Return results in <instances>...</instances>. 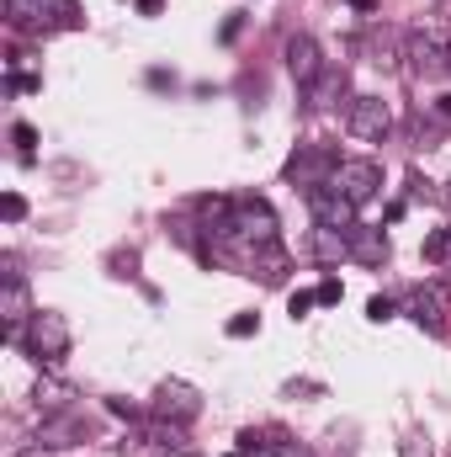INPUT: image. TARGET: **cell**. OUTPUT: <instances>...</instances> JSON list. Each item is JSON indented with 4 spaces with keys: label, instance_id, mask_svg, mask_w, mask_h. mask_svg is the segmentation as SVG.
<instances>
[{
    "label": "cell",
    "instance_id": "obj_4",
    "mask_svg": "<svg viewBox=\"0 0 451 457\" xmlns=\"http://www.w3.org/2000/svg\"><path fill=\"white\" fill-rule=\"evenodd\" d=\"M377 187H382V165L377 160H340L335 165V192H345L356 208L366 197H377Z\"/></svg>",
    "mask_w": 451,
    "mask_h": 457
},
{
    "label": "cell",
    "instance_id": "obj_20",
    "mask_svg": "<svg viewBox=\"0 0 451 457\" xmlns=\"http://www.w3.org/2000/svg\"><path fill=\"white\" fill-rule=\"evenodd\" d=\"M441 112H447V117H451V96H441Z\"/></svg>",
    "mask_w": 451,
    "mask_h": 457
},
{
    "label": "cell",
    "instance_id": "obj_12",
    "mask_svg": "<svg viewBox=\"0 0 451 457\" xmlns=\"http://www.w3.org/2000/svg\"><path fill=\"white\" fill-rule=\"evenodd\" d=\"M11 138H16V149H21V154H32V144H37V133H32L27 122H16V128H11Z\"/></svg>",
    "mask_w": 451,
    "mask_h": 457
},
{
    "label": "cell",
    "instance_id": "obj_19",
    "mask_svg": "<svg viewBox=\"0 0 451 457\" xmlns=\"http://www.w3.org/2000/svg\"><path fill=\"white\" fill-rule=\"evenodd\" d=\"M16 457H53V453H43V447H27V453H16Z\"/></svg>",
    "mask_w": 451,
    "mask_h": 457
},
{
    "label": "cell",
    "instance_id": "obj_1",
    "mask_svg": "<svg viewBox=\"0 0 451 457\" xmlns=\"http://www.w3.org/2000/svg\"><path fill=\"white\" fill-rule=\"evenodd\" d=\"M218 239L224 245H239V250H266V245H276V213L266 208V203H234V213H228V224H218Z\"/></svg>",
    "mask_w": 451,
    "mask_h": 457
},
{
    "label": "cell",
    "instance_id": "obj_14",
    "mask_svg": "<svg viewBox=\"0 0 451 457\" xmlns=\"http://www.w3.org/2000/svg\"><path fill=\"white\" fill-rule=\"evenodd\" d=\"M0 213H5V219H11V224H16V219H27V203H21V197H16V192H11V197H5V203H0Z\"/></svg>",
    "mask_w": 451,
    "mask_h": 457
},
{
    "label": "cell",
    "instance_id": "obj_11",
    "mask_svg": "<svg viewBox=\"0 0 451 457\" xmlns=\"http://www.w3.org/2000/svg\"><path fill=\"white\" fill-rule=\"evenodd\" d=\"M250 266L260 271V282H282V277H287V250H282V245H266V250L250 255Z\"/></svg>",
    "mask_w": 451,
    "mask_h": 457
},
{
    "label": "cell",
    "instance_id": "obj_8",
    "mask_svg": "<svg viewBox=\"0 0 451 457\" xmlns=\"http://www.w3.org/2000/svg\"><path fill=\"white\" fill-rule=\"evenodd\" d=\"M345 122H350V133H356V138H382V133H388V122H393V112H388V102H382V96H356Z\"/></svg>",
    "mask_w": 451,
    "mask_h": 457
},
{
    "label": "cell",
    "instance_id": "obj_21",
    "mask_svg": "<svg viewBox=\"0 0 451 457\" xmlns=\"http://www.w3.org/2000/svg\"><path fill=\"white\" fill-rule=\"evenodd\" d=\"M154 5H160V0H144V11H154Z\"/></svg>",
    "mask_w": 451,
    "mask_h": 457
},
{
    "label": "cell",
    "instance_id": "obj_9",
    "mask_svg": "<svg viewBox=\"0 0 451 457\" xmlns=\"http://www.w3.org/2000/svg\"><path fill=\"white\" fill-rule=\"evenodd\" d=\"M409 59L420 75H451V43L430 37V32H414L409 37Z\"/></svg>",
    "mask_w": 451,
    "mask_h": 457
},
{
    "label": "cell",
    "instance_id": "obj_13",
    "mask_svg": "<svg viewBox=\"0 0 451 457\" xmlns=\"http://www.w3.org/2000/svg\"><path fill=\"white\" fill-rule=\"evenodd\" d=\"M228 336H234V341L255 336V314H239V320H228Z\"/></svg>",
    "mask_w": 451,
    "mask_h": 457
},
{
    "label": "cell",
    "instance_id": "obj_7",
    "mask_svg": "<svg viewBox=\"0 0 451 457\" xmlns=\"http://www.w3.org/2000/svg\"><path fill=\"white\" fill-rule=\"evenodd\" d=\"M197 410H202V399H197L192 383H165L160 399H154V415H160V420H176V426L197 420Z\"/></svg>",
    "mask_w": 451,
    "mask_h": 457
},
{
    "label": "cell",
    "instance_id": "obj_5",
    "mask_svg": "<svg viewBox=\"0 0 451 457\" xmlns=\"http://www.w3.org/2000/svg\"><path fill=\"white\" fill-rule=\"evenodd\" d=\"M308 208L324 228H356V203L335 187H308Z\"/></svg>",
    "mask_w": 451,
    "mask_h": 457
},
{
    "label": "cell",
    "instance_id": "obj_2",
    "mask_svg": "<svg viewBox=\"0 0 451 457\" xmlns=\"http://www.w3.org/2000/svg\"><path fill=\"white\" fill-rule=\"evenodd\" d=\"M21 341H27V351H32V356L53 361V356H64V351H70V320H64V314H53V309H37Z\"/></svg>",
    "mask_w": 451,
    "mask_h": 457
},
{
    "label": "cell",
    "instance_id": "obj_16",
    "mask_svg": "<svg viewBox=\"0 0 451 457\" xmlns=\"http://www.w3.org/2000/svg\"><path fill=\"white\" fill-rule=\"evenodd\" d=\"M276 457H314L303 442H276Z\"/></svg>",
    "mask_w": 451,
    "mask_h": 457
},
{
    "label": "cell",
    "instance_id": "obj_10",
    "mask_svg": "<svg viewBox=\"0 0 451 457\" xmlns=\"http://www.w3.org/2000/svg\"><path fill=\"white\" fill-rule=\"evenodd\" d=\"M5 16L16 27H43V21H70L64 0H5Z\"/></svg>",
    "mask_w": 451,
    "mask_h": 457
},
{
    "label": "cell",
    "instance_id": "obj_3",
    "mask_svg": "<svg viewBox=\"0 0 451 457\" xmlns=\"http://www.w3.org/2000/svg\"><path fill=\"white\" fill-rule=\"evenodd\" d=\"M32 293H27V282L16 277V266L5 261V293H0V320H5V336H27V325H32Z\"/></svg>",
    "mask_w": 451,
    "mask_h": 457
},
{
    "label": "cell",
    "instance_id": "obj_15",
    "mask_svg": "<svg viewBox=\"0 0 451 457\" xmlns=\"http://www.w3.org/2000/svg\"><path fill=\"white\" fill-rule=\"evenodd\" d=\"M314 303H319V293H298V298H292V320H303Z\"/></svg>",
    "mask_w": 451,
    "mask_h": 457
},
{
    "label": "cell",
    "instance_id": "obj_6",
    "mask_svg": "<svg viewBox=\"0 0 451 457\" xmlns=\"http://www.w3.org/2000/svg\"><path fill=\"white\" fill-rule=\"evenodd\" d=\"M287 70H292V80H298L303 91H314V86H319L324 59H319V43H314L308 32H298V37L287 43Z\"/></svg>",
    "mask_w": 451,
    "mask_h": 457
},
{
    "label": "cell",
    "instance_id": "obj_17",
    "mask_svg": "<svg viewBox=\"0 0 451 457\" xmlns=\"http://www.w3.org/2000/svg\"><path fill=\"white\" fill-rule=\"evenodd\" d=\"M319 303H340V282H324L319 287Z\"/></svg>",
    "mask_w": 451,
    "mask_h": 457
},
{
    "label": "cell",
    "instance_id": "obj_18",
    "mask_svg": "<svg viewBox=\"0 0 451 457\" xmlns=\"http://www.w3.org/2000/svg\"><path fill=\"white\" fill-rule=\"evenodd\" d=\"M350 5H356V11H377V0H350Z\"/></svg>",
    "mask_w": 451,
    "mask_h": 457
}]
</instances>
